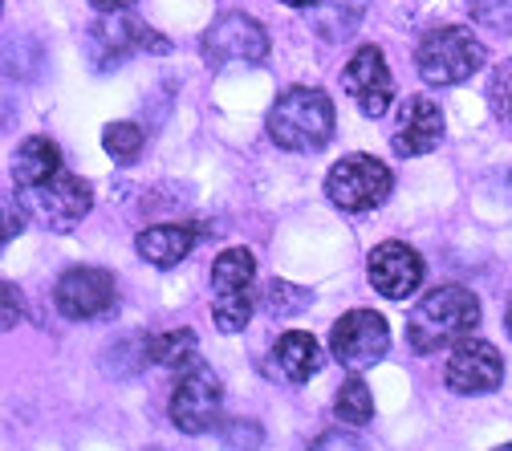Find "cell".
Wrapping results in <instances>:
<instances>
[{
    "label": "cell",
    "mask_w": 512,
    "mask_h": 451,
    "mask_svg": "<svg viewBox=\"0 0 512 451\" xmlns=\"http://www.w3.org/2000/svg\"><path fill=\"white\" fill-rule=\"evenodd\" d=\"M90 5L98 9V13H126L135 5V0H90Z\"/></svg>",
    "instance_id": "cell-28"
},
{
    "label": "cell",
    "mask_w": 512,
    "mask_h": 451,
    "mask_svg": "<svg viewBox=\"0 0 512 451\" xmlns=\"http://www.w3.org/2000/svg\"><path fill=\"white\" fill-rule=\"evenodd\" d=\"M273 370H277L285 382H309L317 370H322V346H317L313 334L289 330V334H281L277 346H273Z\"/></svg>",
    "instance_id": "cell-17"
},
{
    "label": "cell",
    "mask_w": 512,
    "mask_h": 451,
    "mask_svg": "<svg viewBox=\"0 0 512 451\" xmlns=\"http://www.w3.org/2000/svg\"><path fill=\"white\" fill-rule=\"evenodd\" d=\"M143 143H147V135H143L139 122H110L102 131V147L118 163H135L143 155Z\"/></svg>",
    "instance_id": "cell-23"
},
{
    "label": "cell",
    "mask_w": 512,
    "mask_h": 451,
    "mask_svg": "<svg viewBox=\"0 0 512 451\" xmlns=\"http://www.w3.org/2000/svg\"><path fill=\"white\" fill-rule=\"evenodd\" d=\"M53 301L61 309V317L70 321H98V317H110L118 309V285H114V273L106 269H90V265H78V269H66L53 289Z\"/></svg>",
    "instance_id": "cell-10"
},
{
    "label": "cell",
    "mask_w": 512,
    "mask_h": 451,
    "mask_svg": "<svg viewBox=\"0 0 512 451\" xmlns=\"http://www.w3.org/2000/svg\"><path fill=\"white\" fill-rule=\"evenodd\" d=\"M484 61H488L484 45L472 37V29H460V25L427 33L415 49V66H419V78L427 86H460L484 66Z\"/></svg>",
    "instance_id": "cell-3"
},
{
    "label": "cell",
    "mask_w": 512,
    "mask_h": 451,
    "mask_svg": "<svg viewBox=\"0 0 512 451\" xmlns=\"http://www.w3.org/2000/svg\"><path fill=\"white\" fill-rule=\"evenodd\" d=\"M269 57V33L248 13H224L204 33V61L212 70L220 66H261Z\"/></svg>",
    "instance_id": "cell-8"
},
{
    "label": "cell",
    "mask_w": 512,
    "mask_h": 451,
    "mask_svg": "<svg viewBox=\"0 0 512 451\" xmlns=\"http://www.w3.org/2000/svg\"><path fill=\"white\" fill-rule=\"evenodd\" d=\"M252 281H256V261L248 248H224L212 265V317L220 334H240L252 317Z\"/></svg>",
    "instance_id": "cell-5"
},
{
    "label": "cell",
    "mask_w": 512,
    "mask_h": 451,
    "mask_svg": "<svg viewBox=\"0 0 512 451\" xmlns=\"http://www.w3.org/2000/svg\"><path fill=\"white\" fill-rule=\"evenodd\" d=\"M488 102H492V114H496V118L512 122V61H504V66L492 74Z\"/></svg>",
    "instance_id": "cell-25"
},
{
    "label": "cell",
    "mask_w": 512,
    "mask_h": 451,
    "mask_svg": "<svg viewBox=\"0 0 512 451\" xmlns=\"http://www.w3.org/2000/svg\"><path fill=\"white\" fill-rule=\"evenodd\" d=\"M342 90L350 94V102L366 114V118H382L391 110L395 98V78L387 70V57H382L378 45H358L354 57L342 70Z\"/></svg>",
    "instance_id": "cell-11"
},
{
    "label": "cell",
    "mask_w": 512,
    "mask_h": 451,
    "mask_svg": "<svg viewBox=\"0 0 512 451\" xmlns=\"http://www.w3.org/2000/svg\"><path fill=\"white\" fill-rule=\"evenodd\" d=\"M220 407H224V386L220 378L196 358L191 366H183L175 391H171V423L183 435H204L220 423Z\"/></svg>",
    "instance_id": "cell-7"
},
{
    "label": "cell",
    "mask_w": 512,
    "mask_h": 451,
    "mask_svg": "<svg viewBox=\"0 0 512 451\" xmlns=\"http://www.w3.org/2000/svg\"><path fill=\"white\" fill-rule=\"evenodd\" d=\"M17 191H21L25 212L49 232H74L94 208V187L82 175H70L66 167H61L53 179H45V183L17 187Z\"/></svg>",
    "instance_id": "cell-4"
},
{
    "label": "cell",
    "mask_w": 512,
    "mask_h": 451,
    "mask_svg": "<svg viewBox=\"0 0 512 451\" xmlns=\"http://www.w3.org/2000/svg\"><path fill=\"white\" fill-rule=\"evenodd\" d=\"M200 228L196 224H155V228H143L139 240H135V252L143 256L147 265L155 269H175L179 261H187L191 248L200 244Z\"/></svg>",
    "instance_id": "cell-16"
},
{
    "label": "cell",
    "mask_w": 512,
    "mask_h": 451,
    "mask_svg": "<svg viewBox=\"0 0 512 451\" xmlns=\"http://www.w3.org/2000/svg\"><path fill=\"white\" fill-rule=\"evenodd\" d=\"M334 415L346 423V427H366L374 419V395H370V386L354 374L350 382H342V391L334 399Z\"/></svg>",
    "instance_id": "cell-21"
},
{
    "label": "cell",
    "mask_w": 512,
    "mask_h": 451,
    "mask_svg": "<svg viewBox=\"0 0 512 451\" xmlns=\"http://www.w3.org/2000/svg\"><path fill=\"white\" fill-rule=\"evenodd\" d=\"M57 171H61V151H57V143L45 139V135H29V139L17 147V155H13V179H17V187L45 183V179H53Z\"/></svg>",
    "instance_id": "cell-19"
},
{
    "label": "cell",
    "mask_w": 512,
    "mask_h": 451,
    "mask_svg": "<svg viewBox=\"0 0 512 451\" xmlns=\"http://www.w3.org/2000/svg\"><path fill=\"white\" fill-rule=\"evenodd\" d=\"M256 301H261V309H265L269 317H293V313L309 309L313 293H309V289H301V285H289V281H269Z\"/></svg>",
    "instance_id": "cell-22"
},
{
    "label": "cell",
    "mask_w": 512,
    "mask_h": 451,
    "mask_svg": "<svg viewBox=\"0 0 512 451\" xmlns=\"http://www.w3.org/2000/svg\"><path fill=\"white\" fill-rule=\"evenodd\" d=\"M366 5L370 0H313L305 9L309 13V25L322 41H346L358 21L366 17Z\"/></svg>",
    "instance_id": "cell-18"
},
{
    "label": "cell",
    "mask_w": 512,
    "mask_h": 451,
    "mask_svg": "<svg viewBox=\"0 0 512 451\" xmlns=\"http://www.w3.org/2000/svg\"><path fill=\"white\" fill-rule=\"evenodd\" d=\"M5 330H13L17 326V317H21V289L13 285V281H5Z\"/></svg>",
    "instance_id": "cell-26"
},
{
    "label": "cell",
    "mask_w": 512,
    "mask_h": 451,
    "mask_svg": "<svg viewBox=\"0 0 512 451\" xmlns=\"http://www.w3.org/2000/svg\"><path fill=\"white\" fill-rule=\"evenodd\" d=\"M200 342H196V334L191 330H163V334H155V338H147V358L151 362H159V366H167V370H183V366H191L200 354Z\"/></svg>",
    "instance_id": "cell-20"
},
{
    "label": "cell",
    "mask_w": 512,
    "mask_h": 451,
    "mask_svg": "<svg viewBox=\"0 0 512 451\" xmlns=\"http://www.w3.org/2000/svg\"><path fill=\"white\" fill-rule=\"evenodd\" d=\"M480 326V297L464 285H439L415 301L407 313V342L415 354H435L443 346H456Z\"/></svg>",
    "instance_id": "cell-1"
},
{
    "label": "cell",
    "mask_w": 512,
    "mask_h": 451,
    "mask_svg": "<svg viewBox=\"0 0 512 451\" xmlns=\"http://www.w3.org/2000/svg\"><path fill=\"white\" fill-rule=\"evenodd\" d=\"M21 228H25V216L13 208V200H5V232H0V236H5V244H9L13 236H21Z\"/></svg>",
    "instance_id": "cell-27"
},
{
    "label": "cell",
    "mask_w": 512,
    "mask_h": 451,
    "mask_svg": "<svg viewBox=\"0 0 512 451\" xmlns=\"http://www.w3.org/2000/svg\"><path fill=\"white\" fill-rule=\"evenodd\" d=\"M334 122H338V114H334V102H330L326 90L293 86L273 102L265 126H269V139L281 151L313 155L334 139Z\"/></svg>",
    "instance_id": "cell-2"
},
{
    "label": "cell",
    "mask_w": 512,
    "mask_h": 451,
    "mask_svg": "<svg viewBox=\"0 0 512 451\" xmlns=\"http://www.w3.org/2000/svg\"><path fill=\"white\" fill-rule=\"evenodd\" d=\"M366 273H370V285L382 297L407 301L423 285V256L403 240H387L366 256Z\"/></svg>",
    "instance_id": "cell-13"
},
{
    "label": "cell",
    "mask_w": 512,
    "mask_h": 451,
    "mask_svg": "<svg viewBox=\"0 0 512 451\" xmlns=\"http://www.w3.org/2000/svg\"><path fill=\"white\" fill-rule=\"evenodd\" d=\"M281 5H289V9H309L313 0H281Z\"/></svg>",
    "instance_id": "cell-29"
},
{
    "label": "cell",
    "mask_w": 512,
    "mask_h": 451,
    "mask_svg": "<svg viewBox=\"0 0 512 451\" xmlns=\"http://www.w3.org/2000/svg\"><path fill=\"white\" fill-rule=\"evenodd\" d=\"M443 382H447V391H456V395H488L504 382V358L492 342L468 334L456 342L452 358H447Z\"/></svg>",
    "instance_id": "cell-12"
},
{
    "label": "cell",
    "mask_w": 512,
    "mask_h": 451,
    "mask_svg": "<svg viewBox=\"0 0 512 451\" xmlns=\"http://www.w3.org/2000/svg\"><path fill=\"white\" fill-rule=\"evenodd\" d=\"M155 37H159L155 29L131 21L126 13H106V17L94 25V33H90V49H94L98 66H114V61H122L126 53H139V49H147V45H155V49L163 53L167 41H155Z\"/></svg>",
    "instance_id": "cell-15"
},
{
    "label": "cell",
    "mask_w": 512,
    "mask_h": 451,
    "mask_svg": "<svg viewBox=\"0 0 512 451\" xmlns=\"http://www.w3.org/2000/svg\"><path fill=\"white\" fill-rule=\"evenodd\" d=\"M395 187V175L387 163H378L374 155H346L330 167L326 175V196L342 212H374L378 204H387Z\"/></svg>",
    "instance_id": "cell-6"
},
{
    "label": "cell",
    "mask_w": 512,
    "mask_h": 451,
    "mask_svg": "<svg viewBox=\"0 0 512 451\" xmlns=\"http://www.w3.org/2000/svg\"><path fill=\"white\" fill-rule=\"evenodd\" d=\"M504 330H508V338H512V301H508V313H504Z\"/></svg>",
    "instance_id": "cell-30"
},
{
    "label": "cell",
    "mask_w": 512,
    "mask_h": 451,
    "mask_svg": "<svg viewBox=\"0 0 512 451\" xmlns=\"http://www.w3.org/2000/svg\"><path fill=\"white\" fill-rule=\"evenodd\" d=\"M391 350V330L387 317L374 309H350L334 321L330 330V354L346 366V370H370L374 362H382Z\"/></svg>",
    "instance_id": "cell-9"
},
{
    "label": "cell",
    "mask_w": 512,
    "mask_h": 451,
    "mask_svg": "<svg viewBox=\"0 0 512 451\" xmlns=\"http://www.w3.org/2000/svg\"><path fill=\"white\" fill-rule=\"evenodd\" d=\"M443 143V114L431 98L415 94L399 106V122H395V135H391V151L399 159H419L431 155Z\"/></svg>",
    "instance_id": "cell-14"
},
{
    "label": "cell",
    "mask_w": 512,
    "mask_h": 451,
    "mask_svg": "<svg viewBox=\"0 0 512 451\" xmlns=\"http://www.w3.org/2000/svg\"><path fill=\"white\" fill-rule=\"evenodd\" d=\"M468 9L480 29L500 33V37L512 33V0H468Z\"/></svg>",
    "instance_id": "cell-24"
}]
</instances>
